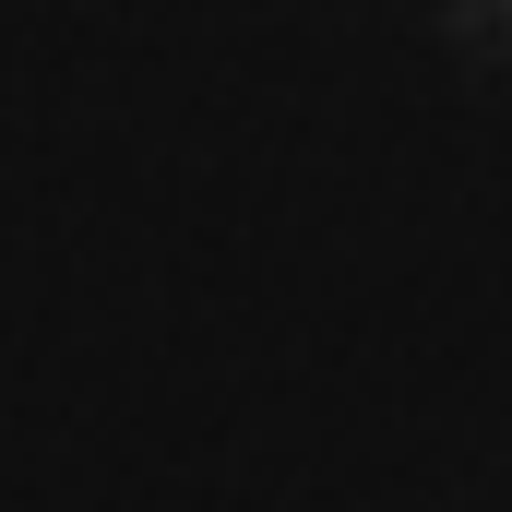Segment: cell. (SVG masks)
Listing matches in <instances>:
<instances>
[{"label":"cell","instance_id":"obj_1","mask_svg":"<svg viewBox=\"0 0 512 512\" xmlns=\"http://www.w3.org/2000/svg\"><path fill=\"white\" fill-rule=\"evenodd\" d=\"M465 36H477V48H501V60H512V0H465Z\"/></svg>","mask_w":512,"mask_h":512}]
</instances>
